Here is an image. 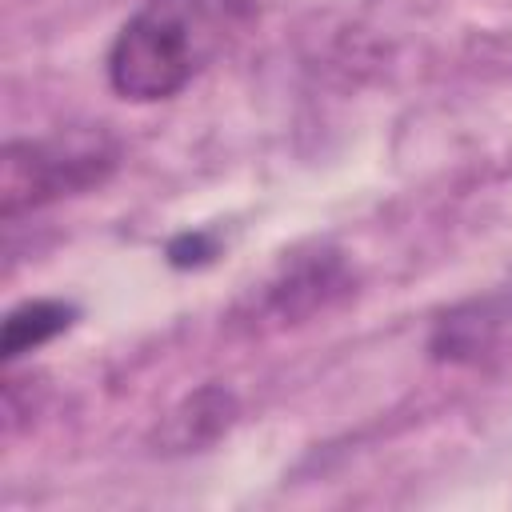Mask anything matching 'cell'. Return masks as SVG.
I'll list each match as a JSON object with an SVG mask.
<instances>
[{"label":"cell","mask_w":512,"mask_h":512,"mask_svg":"<svg viewBox=\"0 0 512 512\" xmlns=\"http://www.w3.org/2000/svg\"><path fill=\"white\" fill-rule=\"evenodd\" d=\"M248 20L252 0H148L120 24L108 48V84L136 104L168 100L188 88Z\"/></svg>","instance_id":"1"},{"label":"cell","mask_w":512,"mask_h":512,"mask_svg":"<svg viewBox=\"0 0 512 512\" xmlns=\"http://www.w3.org/2000/svg\"><path fill=\"white\" fill-rule=\"evenodd\" d=\"M120 164V144L96 128H64L40 140H8L0 152V216L16 220L64 196L100 188Z\"/></svg>","instance_id":"2"},{"label":"cell","mask_w":512,"mask_h":512,"mask_svg":"<svg viewBox=\"0 0 512 512\" xmlns=\"http://www.w3.org/2000/svg\"><path fill=\"white\" fill-rule=\"evenodd\" d=\"M352 288V272L340 252L316 248V252H296L284 260V268L264 284L260 292V316L276 324H300L328 304H336Z\"/></svg>","instance_id":"3"},{"label":"cell","mask_w":512,"mask_h":512,"mask_svg":"<svg viewBox=\"0 0 512 512\" xmlns=\"http://www.w3.org/2000/svg\"><path fill=\"white\" fill-rule=\"evenodd\" d=\"M512 340V292H484L436 316L428 352L440 364H484Z\"/></svg>","instance_id":"4"},{"label":"cell","mask_w":512,"mask_h":512,"mask_svg":"<svg viewBox=\"0 0 512 512\" xmlns=\"http://www.w3.org/2000/svg\"><path fill=\"white\" fill-rule=\"evenodd\" d=\"M236 396L224 384H204L196 392H188L156 428V452L164 456H184V452H204L208 444H216L232 424H236Z\"/></svg>","instance_id":"5"},{"label":"cell","mask_w":512,"mask_h":512,"mask_svg":"<svg viewBox=\"0 0 512 512\" xmlns=\"http://www.w3.org/2000/svg\"><path fill=\"white\" fill-rule=\"evenodd\" d=\"M76 316H80V308L68 304V300H56V296H40V300L16 304L4 316V328H0V356L12 364L24 352H36L40 344H48L60 332H68L76 324Z\"/></svg>","instance_id":"6"},{"label":"cell","mask_w":512,"mask_h":512,"mask_svg":"<svg viewBox=\"0 0 512 512\" xmlns=\"http://www.w3.org/2000/svg\"><path fill=\"white\" fill-rule=\"evenodd\" d=\"M216 252H220V240H216V232H204V228L180 232V236H172L168 248H164V256H168L172 268H204Z\"/></svg>","instance_id":"7"}]
</instances>
